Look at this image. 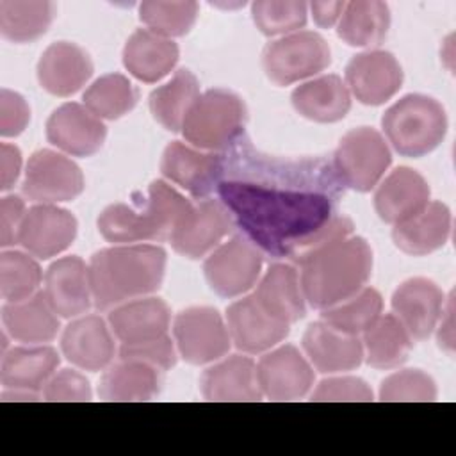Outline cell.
Segmentation results:
<instances>
[{"instance_id":"33","label":"cell","mask_w":456,"mask_h":456,"mask_svg":"<svg viewBox=\"0 0 456 456\" xmlns=\"http://www.w3.org/2000/svg\"><path fill=\"white\" fill-rule=\"evenodd\" d=\"M2 322L11 338L32 346L53 340L61 328L59 315L43 290L23 301L5 303L2 306Z\"/></svg>"},{"instance_id":"24","label":"cell","mask_w":456,"mask_h":456,"mask_svg":"<svg viewBox=\"0 0 456 456\" xmlns=\"http://www.w3.org/2000/svg\"><path fill=\"white\" fill-rule=\"evenodd\" d=\"M107 322L123 346H132L166 337L171 312L160 297L144 296L114 306Z\"/></svg>"},{"instance_id":"5","label":"cell","mask_w":456,"mask_h":456,"mask_svg":"<svg viewBox=\"0 0 456 456\" xmlns=\"http://www.w3.org/2000/svg\"><path fill=\"white\" fill-rule=\"evenodd\" d=\"M381 126L399 155L419 159L431 153L444 141L447 114L435 98L411 93L387 109Z\"/></svg>"},{"instance_id":"31","label":"cell","mask_w":456,"mask_h":456,"mask_svg":"<svg viewBox=\"0 0 456 456\" xmlns=\"http://www.w3.org/2000/svg\"><path fill=\"white\" fill-rule=\"evenodd\" d=\"M296 112L315 123H335L346 118L351 109V93L338 75H321L290 94Z\"/></svg>"},{"instance_id":"50","label":"cell","mask_w":456,"mask_h":456,"mask_svg":"<svg viewBox=\"0 0 456 456\" xmlns=\"http://www.w3.org/2000/svg\"><path fill=\"white\" fill-rule=\"evenodd\" d=\"M308 7L312 11L315 25L322 28H330L340 20L346 2H312L308 4Z\"/></svg>"},{"instance_id":"25","label":"cell","mask_w":456,"mask_h":456,"mask_svg":"<svg viewBox=\"0 0 456 456\" xmlns=\"http://www.w3.org/2000/svg\"><path fill=\"white\" fill-rule=\"evenodd\" d=\"M429 203V185L420 173L411 167H395L378 185L374 208L381 221L397 224L419 214Z\"/></svg>"},{"instance_id":"36","label":"cell","mask_w":456,"mask_h":456,"mask_svg":"<svg viewBox=\"0 0 456 456\" xmlns=\"http://www.w3.org/2000/svg\"><path fill=\"white\" fill-rule=\"evenodd\" d=\"M200 96V82L192 71L182 68L169 82L159 86L150 94L153 118L169 132L182 130L183 119Z\"/></svg>"},{"instance_id":"1","label":"cell","mask_w":456,"mask_h":456,"mask_svg":"<svg viewBox=\"0 0 456 456\" xmlns=\"http://www.w3.org/2000/svg\"><path fill=\"white\" fill-rule=\"evenodd\" d=\"M340 191L324 159L283 160L264 155L244 135L224 157V175L217 185L235 226L274 258H290L338 214Z\"/></svg>"},{"instance_id":"26","label":"cell","mask_w":456,"mask_h":456,"mask_svg":"<svg viewBox=\"0 0 456 456\" xmlns=\"http://www.w3.org/2000/svg\"><path fill=\"white\" fill-rule=\"evenodd\" d=\"M200 390L207 401H260L256 365L249 356L232 354L205 369Z\"/></svg>"},{"instance_id":"12","label":"cell","mask_w":456,"mask_h":456,"mask_svg":"<svg viewBox=\"0 0 456 456\" xmlns=\"http://www.w3.org/2000/svg\"><path fill=\"white\" fill-rule=\"evenodd\" d=\"M314 379V367L292 344L265 353L256 363V381L262 397L271 401L301 399L312 390Z\"/></svg>"},{"instance_id":"27","label":"cell","mask_w":456,"mask_h":456,"mask_svg":"<svg viewBox=\"0 0 456 456\" xmlns=\"http://www.w3.org/2000/svg\"><path fill=\"white\" fill-rule=\"evenodd\" d=\"M178 45L150 28H137L123 48V66L141 82L164 78L178 62Z\"/></svg>"},{"instance_id":"45","label":"cell","mask_w":456,"mask_h":456,"mask_svg":"<svg viewBox=\"0 0 456 456\" xmlns=\"http://www.w3.org/2000/svg\"><path fill=\"white\" fill-rule=\"evenodd\" d=\"M312 401H372V388L354 376L328 378L312 392Z\"/></svg>"},{"instance_id":"32","label":"cell","mask_w":456,"mask_h":456,"mask_svg":"<svg viewBox=\"0 0 456 456\" xmlns=\"http://www.w3.org/2000/svg\"><path fill=\"white\" fill-rule=\"evenodd\" d=\"M253 296L271 315L290 326L306 314L299 271L292 264H273L258 281Z\"/></svg>"},{"instance_id":"6","label":"cell","mask_w":456,"mask_h":456,"mask_svg":"<svg viewBox=\"0 0 456 456\" xmlns=\"http://www.w3.org/2000/svg\"><path fill=\"white\" fill-rule=\"evenodd\" d=\"M244 100L228 89H208L198 96L189 109L182 135L198 150H230L244 134L246 123Z\"/></svg>"},{"instance_id":"19","label":"cell","mask_w":456,"mask_h":456,"mask_svg":"<svg viewBox=\"0 0 456 456\" xmlns=\"http://www.w3.org/2000/svg\"><path fill=\"white\" fill-rule=\"evenodd\" d=\"M114 333L100 315H84L71 321L61 337L62 354L82 370L107 369L116 356Z\"/></svg>"},{"instance_id":"4","label":"cell","mask_w":456,"mask_h":456,"mask_svg":"<svg viewBox=\"0 0 456 456\" xmlns=\"http://www.w3.org/2000/svg\"><path fill=\"white\" fill-rule=\"evenodd\" d=\"M192 208L178 191L164 180L148 187V196L137 205L112 203L98 216V232L114 244H141L144 240L169 239L176 224Z\"/></svg>"},{"instance_id":"21","label":"cell","mask_w":456,"mask_h":456,"mask_svg":"<svg viewBox=\"0 0 456 456\" xmlns=\"http://www.w3.org/2000/svg\"><path fill=\"white\" fill-rule=\"evenodd\" d=\"M444 292L428 278H410L392 294L394 315L403 322L413 340L428 338L444 312Z\"/></svg>"},{"instance_id":"43","label":"cell","mask_w":456,"mask_h":456,"mask_svg":"<svg viewBox=\"0 0 456 456\" xmlns=\"http://www.w3.org/2000/svg\"><path fill=\"white\" fill-rule=\"evenodd\" d=\"M438 395L435 379L420 369H403L381 381V401H435Z\"/></svg>"},{"instance_id":"14","label":"cell","mask_w":456,"mask_h":456,"mask_svg":"<svg viewBox=\"0 0 456 456\" xmlns=\"http://www.w3.org/2000/svg\"><path fill=\"white\" fill-rule=\"evenodd\" d=\"M162 175L185 189L196 200H205L217 189L224 175V155L201 151L180 141L166 146L160 160Z\"/></svg>"},{"instance_id":"23","label":"cell","mask_w":456,"mask_h":456,"mask_svg":"<svg viewBox=\"0 0 456 456\" xmlns=\"http://www.w3.org/2000/svg\"><path fill=\"white\" fill-rule=\"evenodd\" d=\"M93 75L89 53L69 41H57L46 46L37 62V80L53 96H71Z\"/></svg>"},{"instance_id":"15","label":"cell","mask_w":456,"mask_h":456,"mask_svg":"<svg viewBox=\"0 0 456 456\" xmlns=\"http://www.w3.org/2000/svg\"><path fill=\"white\" fill-rule=\"evenodd\" d=\"M226 326L233 346L246 354L265 353L290 333V324L271 315L253 294L226 308Z\"/></svg>"},{"instance_id":"39","label":"cell","mask_w":456,"mask_h":456,"mask_svg":"<svg viewBox=\"0 0 456 456\" xmlns=\"http://www.w3.org/2000/svg\"><path fill=\"white\" fill-rule=\"evenodd\" d=\"M381 294L372 287H363L349 299L321 310V321L338 331L360 335L381 315Z\"/></svg>"},{"instance_id":"29","label":"cell","mask_w":456,"mask_h":456,"mask_svg":"<svg viewBox=\"0 0 456 456\" xmlns=\"http://www.w3.org/2000/svg\"><path fill=\"white\" fill-rule=\"evenodd\" d=\"M162 369L137 358H119L109 365L98 385L103 401H151L162 388Z\"/></svg>"},{"instance_id":"40","label":"cell","mask_w":456,"mask_h":456,"mask_svg":"<svg viewBox=\"0 0 456 456\" xmlns=\"http://www.w3.org/2000/svg\"><path fill=\"white\" fill-rule=\"evenodd\" d=\"M41 267L30 253L4 249L0 253V294L7 303L23 301L37 292Z\"/></svg>"},{"instance_id":"34","label":"cell","mask_w":456,"mask_h":456,"mask_svg":"<svg viewBox=\"0 0 456 456\" xmlns=\"http://www.w3.org/2000/svg\"><path fill=\"white\" fill-rule=\"evenodd\" d=\"M363 358L374 369H395L408 360L413 338L394 314L379 315L363 333Z\"/></svg>"},{"instance_id":"41","label":"cell","mask_w":456,"mask_h":456,"mask_svg":"<svg viewBox=\"0 0 456 456\" xmlns=\"http://www.w3.org/2000/svg\"><path fill=\"white\" fill-rule=\"evenodd\" d=\"M200 5L196 2L146 0L139 4V20L164 37L185 36L196 23Z\"/></svg>"},{"instance_id":"2","label":"cell","mask_w":456,"mask_h":456,"mask_svg":"<svg viewBox=\"0 0 456 456\" xmlns=\"http://www.w3.org/2000/svg\"><path fill=\"white\" fill-rule=\"evenodd\" d=\"M166 251L157 244H119L96 251L89 262L93 305L112 310L160 289Z\"/></svg>"},{"instance_id":"8","label":"cell","mask_w":456,"mask_h":456,"mask_svg":"<svg viewBox=\"0 0 456 456\" xmlns=\"http://www.w3.org/2000/svg\"><path fill=\"white\" fill-rule=\"evenodd\" d=\"M331 50L326 39L314 30H297L271 41L262 53V66L271 82L290 86L326 69Z\"/></svg>"},{"instance_id":"9","label":"cell","mask_w":456,"mask_h":456,"mask_svg":"<svg viewBox=\"0 0 456 456\" xmlns=\"http://www.w3.org/2000/svg\"><path fill=\"white\" fill-rule=\"evenodd\" d=\"M262 265V251L249 239L233 235L207 256L203 273L217 296L237 297L256 285Z\"/></svg>"},{"instance_id":"17","label":"cell","mask_w":456,"mask_h":456,"mask_svg":"<svg viewBox=\"0 0 456 456\" xmlns=\"http://www.w3.org/2000/svg\"><path fill=\"white\" fill-rule=\"evenodd\" d=\"M403 84V68L387 50H369L354 55L346 66V86L363 105L388 102Z\"/></svg>"},{"instance_id":"16","label":"cell","mask_w":456,"mask_h":456,"mask_svg":"<svg viewBox=\"0 0 456 456\" xmlns=\"http://www.w3.org/2000/svg\"><path fill=\"white\" fill-rule=\"evenodd\" d=\"M77 228V219L69 210L39 203L25 212L18 232V244L32 256L48 260L73 244Z\"/></svg>"},{"instance_id":"28","label":"cell","mask_w":456,"mask_h":456,"mask_svg":"<svg viewBox=\"0 0 456 456\" xmlns=\"http://www.w3.org/2000/svg\"><path fill=\"white\" fill-rule=\"evenodd\" d=\"M451 237V210L442 201H429L419 214L392 228L394 244L406 255H429Z\"/></svg>"},{"instance_id":"18","label":"cell","mask_w":456,"mask_h":456,"mask_svg":"<svg viewBox=\"0 0 456 456\" xmlns=\"http://www.w3.org/2000/svg\"><path fill=\"white\" fill-rule=\"evenodd\" d=\"M107 126L86 105L68 102L57 107L46 121V139L73 157L94 155L105 142Z\"/></svg>"},{"instance_id":"37","label":"cell","mask_w":456,"mask_h":456,"mask_svg":"<svg viewBox=\"0 0 456 456\" xmlns=\"http://www.w3.org/2000/svg\"><path fill=\"white\" fill-rule=\"evenodd\" d=\"M55 5L46 0H2L0 34L11 43H30L52 25Z\"/></svg>"},{"instance_id":"13","label":"cell","mask_w":456,"mask_h":456,"mask_svg":"<svg viewBox=\"0 0 456 456\" xmlns=\"http://www.w3.org/2000/svg\"><path fill=\"white\" fill-rule=\"evenodd\" d=\"M233 226L232 214L221 200H201L176 224L169 240L178 255L196 260L212 253Z\"/></svg>"},{"instance_id":"46","label":"cell","mask_w":456,"mask_h":456,"mask_svg":"<svg viewBox=\"0 0 456 456\" xmlns=\"http://www.w3.org/2000/svg\"><path fill=\"white\" fill-rule=\"evenodd\" d=\"M176 356H178V351L167 335L162 338H157V340L142 342V344H132V346L121 344V347L118 351V358L144 360L148 363L157 365L162 370L175 367Z\"/></svg>"},{"instance_id":"3","label":"cell","mask_w":456,"mask_h":456,"mask_svg":"<svg viewBox=\"0 0 456 456\" xmlns=\"http://www.w3.org/2000/svg\"><path fill=\"white\" fill-rule=\"evenodd\" d=\"M306 303L324 310L360 292L372 273V249L363 237L349 235L296 262Z\"/></svg>"},{"instance_id":"7","label":"cell","mask_w":456,"mask_h":456,"mask_svg":"<svg viewBox=\"0 0 456 456\" xmlns=\"http://www.w3.org/2000/svg\"><path fill=\"white\" fill-rule=\"evenodd\" d=\"M392 162L385 137L369 126L349 130L333 155V173L342 187L369 192L383 178Z\"/></svg>"},{"instance_id":"11","label":"cell","mask_w":456,"mask_h":456,"mask_svg":"<svg viewBox=\"0 0 456 456\" xmlns=\"http://www.w3.org/2000/svg\"><path fill=\"white\" fill-rule=\"evenodd\" d=\"M21 191L37 203L71 201L84 191V175L66 155L43 148L30 155Z\"/></svg>"},{"instance_id":"38","label":"cell","mask_w":456,"mask_h":456,"mask_svg":"<svg viewBox=\"0 0 456 456\" xmlns=\"http://www.w3.org/2000/svg\"><path fill=\"white\" fill-rule=\"evenodd\" d=\"M137 103V89L121 73L96 78L84 93V105L100 119H118Z\"/></svg>"},{"instance_id":"44","label":"cell","mask_w":456,"mask_h":456,"mask_svg":"<svg viewBox=\"0 0 456 456\" xmlns=\"http://www.w3.org/2000/svg\"><path fill=\"white\" fill-rule=\"evenodd\" d=\"M43 399L46 401H91L93 390L86 376L73 369H62L55 372L43 388Z\"/></svg>"},{"instance_id":"47","label":"cell","mask_w":456,"mask_h":456,"mask_svg":"<svg viewBox=\"0 0 456 456\" xmlns=\"http://www.w3.org/2000/svg\"><path fill=\"white\" fill-rule=\"evenodd\" d=\"M30 121V107L20 93L0 89V135L16 137Z\"/></svg>"},{"instance_id":"30","label":"cell","mask_w":456,"mask_h":456,"mask_svg":"<svg viewBox=\"0 0 456 456\" xmlns=\"http://www.w3.org/2000/svg\"><path fill=\"white\" fill-rule=\"evenodd\" d=\"M59 353L50 346H21L2 354L0 383L4 388L43 392L59 367ZM43 395V394H41Z\"/></svg>"},{"instance_id":"49","label":"cell","mask_w":456,"mask_h":456,"mask_svg":"<svg viewBox=\"0 0 456 456\" xmlns=\"http://www.w3.org/2000/svg\"><path fill=\"white\" fill-rule=\"evenodd\" d=\"M0 189L5 192L18 182L21 171V151L18 146L2 142L0 144Z\"/></svg>"},{"instance_id":"20","label":"cell","mask_w":456,"mask_h":456,"mask_svg":"<svg viewBox=\"0 0 456 456\" xmlns=\"http://www.w3.org/2000/svg\"><path fill=\"white\" fill-rule=\"evenodd\" d=\"M43 292L59 317L86 314L93 305L89 265L77 255L57 258L46 269Z\"/></svg>"},{"instance_id":"51","label":"cell","mask_w":456,"mask_h":456,"mask_svg":"<svg viewBox=\"0 0 456 456\" xmlns=\"http://www.w3.org/2000/svg\"><path fill=\"white\" fill-rule=\"evenodd\" d=\"M0 397H2V401H39L41 394H37V392H28V390L5 388Z\"/></svg>"},{"instance_id":"42","label":"cell","mask_w":456,"mask_h":456,"mask_svg":"<svg viewBox=\"0 0 456 456\" xmlns=\"http://www.w3.org/2000/svg\"><path fill=\"white\" fill-rule=\"evenodd\" d=\"M251 16L264 36H287L306 25L308 4L301 0H258L251 4Z\"/></svg>"},{"instance_id":"22","label":"cell","mask_w":456,"mask_h":456,"mask_svg":"<svg viewBox=\"0 0 456 456\" xmlns=\"http://www.w3.org/2000/svg\"><path fill=\"white\" fill-rule=\"evenodd\" d=\"M303 349L310 365L322 374L347 372L363 362V346L358 335H349L317 321L303 335Z\"/></svg>"},{"instance_id":"48","label":"cell","mask_w":456,"mask_h":456,"mask_svg":"<svg viewBox=\"0 0 456 456\" xmlns=\"http://www.w3.org/2000/svg\"><path fill=\"white\" fill-rule=\"evenodd\" d=\"M25 201L9 194L0 200V246L9 248L18 244V232L25 217Z\"/></svg>"},{"instance_id":"10","label":"cell","mask_w":456,"mask_h":456,"mask_svg":"<svg viewBox=\"0 0 456 456\" xmlns=\"http://www.w3.org/2000/svg\"><path fill=\"white\" fill-rule=\"evenodd\" d=\"M173 335L178 354L191 365L221 360L232 338L221 314L210 306H189L176 314Z\"/></svg>"},{"instance_id":"35","label":"cell","mask_w":456,"mask_h":456,"mask_svg":"<svg viewBox=\"0 0 456 456\" xmlns=\"http://www.w3.org/2000/svg\"><path fill=\"white\" fill-rule=\"evenodd\" d=\"M390 28V9L379 0H353L346 4L337 25L338 37L349 46H378Z\"/></svg>"}]
</instances>
